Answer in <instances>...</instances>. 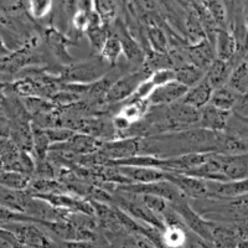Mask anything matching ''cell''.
<instances>
[{
    "instance_id": "6da1fadb",
    "label": "cell",
    "mask_w": 248,
    "mask_h": 248,
    "mask_svg": "<svg viewBox=\"0 0 248 248\" xmlns=\"http://www.w3.org/2000/svg\"><path fill=\"white\" fill-rule=\"evenodd\" d=\"M191 153H217V133L191 128L140 139V154L168 159Z\"/></svg>"
},
{
    "instance_id": "7a4b0ae2",
    "label": "cell",
    "mask_w": 248,
    "mask_h": 248,
    "mask_svg": "<svg viewBox=\"0 0 248 248\" xmlns=\"http://www.w3.org/2000/svg\"><path fill=\"white\" fill-rule=\"evenodd\" d=\"M112 68V65L105 61L99 55H96L86 61L63 66L60 72L59 81L61 83L92 85L109 74Z\"/></svg>"
},
{
    "instance_id": "3957f363",
    "label": "cell",
    "mask_w": 248,
    "mask_h": 248,
    "mask_svg": "<svg viewBox=\"0 0 248 248\" xmlns=\"http://www.w3.org/2000/svg\"><path fill=\"white\" fill-rule=\"evenodd\" d=\"M170 205L172 206V209L175 211L178 212L186 227L195 236H198V238L210 245L212 231H214L215 226H216V222L206 220L202 215L199 214L198 211H195L191 206L187 203L186 198H181L179 200L174 201V202H170Z\"/></svg>"
},
{
    "instance_id": "277c9868",
    "label": "cell",
    "mask_w": 248,
    "mask_h": 248,
    "mask_svg": "<svg viewBox=\"0 0 248 248\" xmlns=\"http://www.w3.org/2000/svg\"><path fill=\"white\" fill-rule=\"evenodd\" d=\"M1 227L9 230L25 248H52L54 242L44 230L34 222H9Z\"/></svg>"
},
{
    "instance_id": "5b68a950",
    "label": "cell",
    "mask_w": 248,
    "mask_h": 248,
    "mask_svg": "<svg viewBox=\"0 0 248 248\" xmlns=\"http://www.w3.org/2000/svg\"><path fill=\"white\" fill-rule=\"evenodd\" d=\"M149 72L140 68L139 71L132 72V74H127L124 76L119 77L112 87L108 91L107 96L105 98V103L107 105H116V103H121V102H125L129 98H132L133 94L137 92L139 86L141 85V82L149 78Z\"/></svg>"
},
{
    "instance_id": "8992f818",
    "label": "cell",
    "mask_w": 248,
    "mask_h": 248,
    "mask_svg": "<svg viewBox=\"0 0 248 248\" xmlns=\"http://www.w3.org/2000/svg\"><path fill=\"white\" fill-rule=\"evenodd\" d=\"M114 192H125V194L133 195H154L159 196L169 202L179 200L181 198H185L176 186L172 185L169 181H158V183L152 184H127V185L117 186ZM113 192V194H114Z\"/></svg>"
},
{
    "instance_id": "52a82bcc",
    "label": "cell",
    "mask_w": 248,
    "mask_h": 248,
    "mask_svg": "<svg viewBox=\"0 0 248 248\" xmlns=\"http://www.w3.org/2000/svg\"><path fill=\"white\" fill-rule=\"evenodd\" d=\"M99 154L108 161H119L140 154V138H122L105 140Z\"/></svg>"
},
{
    "instance_id": "ba28073f",
    "label": "cell",
    "mask_w": 248,
    "mask_h": 248,
    "mask_svg": "<svg viewBox=\"0 0 248 248\" xmlns=\"http://www.w3.org/2000/svg\"><path fill=\"white\" fill-rule=\"evenodd\" d=\"M102 144H103V140H101V139L87 136V134H82V133H76L71 140L62 144H55L51 147L50 150L75 155V156H81V155L98 153Z\"/></svg>"
},
{
    "instance_id": "9c48e42d",
    "label": "cell",
    "mask_w": 248,
    "mask_h": 248,
    "mask_svg": "<svg viewBox=\"0 0 248 248\" xmlns=\"http://www.w3.org/2000/svg\"><path fill=\"white\" fill-rule=\"evenodd\" d=\"M116 23L117 25H114V30L112 31V34L116 35L121 41L124 56L127 57L128 61L133 65H138L143 67L147 55L144 54L139 41L133 36L128 26L124 25L121 20H116Z\"/></svg>"
},
{
    "instance_id": "30bf717a",
    "label": "cell",
    "mask_w": 248,
    "mask_h": 248,
    "mask_svg": "<svg viewBox=\"0 0 248 248\" xmlns=\"http://www.w3.org/2000/svg\"><path fill=\"white\" fill-rule=\"evenodd\" d=\"M167 181L176 186L179 191L186 199H202L209 198V187L207 181L202 179L194 178L190 175L181 174V172L167 171Z\"/></svg>"
},
{
    "instance_id": "8fae6325",
    "label": "cell",
    "mask_w": 248,
    "mask_h": 248,
    "mask_svg": "<svg viewBox=\"0 0 248 248\" xmlns=\"http://www.w3.org/2000/svg\"><path fill=\"white\" fill-rule=\"evenodd\" d=\"M190 88L181 85L180 82L172 81L167 85L155 87L152 94L149 97V103L152 107H164V106H170L172 103L181 101L186 96V93Z\"/></svg>"
},
{
    "instance_id": "7c38bea8",
    "label": "cell",
    "mask_w": 248,
    "mask_h": 248,
    "mask_svg": "<svg viewBox=\"0 0 248 248\" xmlns=\"http://www.w3.org/2000/svg\"><path fill=\"white\" fill-rule=\"evenodd\" d=\"M209 198L218 200H232L248 195V179L240 181H226L216 183L207 181Z\"/></svg>"
},
{
    "instance_id": "4fadbf2b",
    "label": "cell",
    "mask_w": 248,
    "mask_h": 248,
    "mask_svg": "<svg viewBox=\"0 0 248 248\" xmlns=\"http://www.w3.org/2000/svg\"><path fill=\"white\" fill-rule=\"evenodd\" d=\"M185 54L191 65L205 72H207L212 62L216 60L215 47L207 40H203L202 43L196 45H185Z\"/></svg>"
},
{
    "instance_id": "5bb4252c",
    "label": "cell",
    "mask_w": 248,
    "mask_h": 248,
    "mask_svg": "<svg viewBox=\"0 0 248 248\" xmlns=\"http://www.w3.org/2000/svg\"><path fill=\"white\" fill-rule=\"evenodd\" d=\"M230 112L221 110L212 106L211 103L200 109V122L199 128L210 130L214 133L225 132L229 124Z\"/></svg>"
},
{
    "instance_id": "9a60e30c",
    "label": "cell",
    "mask_w": 248,
    "mask_h": 248,
    "mask_svg": "<svg viewBox=\"0 0 248 248\" xmlns=\"http://www.w3.org/2000/svg\"><path fill=\"white\" fill-rule=\"evenodd\" d=\"M220 159L223 167V175L227 181H240L248 179V154H220Z\"/></svg>"
},
{
    "instance_id": "2e32d148",
    "label": "cell",
    "mask_w": 248,
    "mask_h": 248,
    "mask_svg": "<svg viewBox=\"0 0 248 248\" xmlns=\"http://www.w3.org/2000/svg\"><path fill=\"white\" fill-rule=\"evenodd\" d=\"M133 184H152L167 180V171L155 168L116 167Z\"/></svg>"
},
{
    "instance_id": "e0dca14e",
    "label": "cell",
    "mask_w": 248,
    "mask_h": 248,
    "mask_svg": "<svg viewBox=\"0 0 248 248\" xmlns=\"http://www.w3.org/2000/svg\"><path fill=\"white\" fill-rule=\"evenodd\" d=\"M45 39L52 55L61 62L62 65L68 66L72 63V59L67 52V46L68 44H71L70 39H67L65 35L61 34L55 28L46 29Z\"/></svg>"
},
{
    "instance_id": "ac0fdd59",
    "label": "cell",
    "mask_w": 248,
    "mask_h": 248,
    "mask_svg": "<svg viewBox=\"0 0 248 248\" xmlns=\"http://www.w3.org/2000/svg\"><path fill=\"white\" fill-rule=\"evenodd\" d=\"M241 241L236 226L217 225L212 231L211 242L212 248H237Z\"/></svg>"
},
{
    "instance_id": "d6986e66",
    "label": "cell",
    "mask_w": 248,
    "mask_h": 248,
    "mask_svg": "<svg viewBox=\"0 0 248 248\" xmlns=\"http://www.w3.org/2000/svg\"><path fill=\"white\" fill-rule=\"evenodd\" d=\"M212 94H214V88L205 77L200 83H198V85L187 91L183 101L185 102L186 105L191 106L196 109H202L203 107H206L211 102Z\"/></svg>"
},
{
    "instance_id": "ffe728a7",
    "label": "cell",
    "mask_w": 248,
    "mask_h": 248,
    "mask_svg": "<svg viewBox=\"0 0 248 248\" xmlns=\"http://www.w3.org/2000/svg\"><path fill=\"white\" fill-rule=\"evenodd\" d=\"M186 12V20H185V36L187 40L189 45H196V44L202 43L206 39L205 31L200 24L198 14L194 10L190 3H186V5H183Z\"/></svg>"
},
{
    "instance_id": "44dd1931",
    "label": "cell",
    "mask_w": 248,
    "mask_h": 248,
    "mask_svg": "<svg viewBox=\"0 0 248 248\" xmlns=\"http://www.w3.org/2000/svg\"><path fill=\"white\" fill-rule=\"evenodd\" d=\"M217 153L225 155L248 154V140L230 133H217Z\"/></svg>"
},
{
    "instance_id": "7402d4cb",
    "label": "cell",
    "mask_w": 248,
    "mask_h": 248,
    "mask_svg": "<svg viewBox=\"0 0 248 248\" xmlns=\"http://www.w3.org/2000/svg\"><path fill=\"white\" fill-rule=\"evenodd\" d=\"M233 70L234 67L232 66V63L216 59L212 62V65L210 66L207 72H206V78H207V81L210 82V85L212 86L215 91L217 88L229 85Z\"/></svg>"
},
{
    "instance_id": "603a6c76",
    "label": "cell",
    "mask_w": 248,
    "mask_h": 248,
    "mask_svg": "<svg viewBox=\"0 0 248 248\" xmlns=\"http://www.w3.org/2000/svg\"><path fill=\"white\" fill-rule=\"evenodd\" d=\"M31 199H32V195L29 190L14 191V190L1 187V206L10 211L25 214Z\"/></svg>"
},
{
    "instance_id": "cb8c5ba5",
    "label": "cell",
    "mask_w": 248,
    "mask_h": 248,
    "mask_svg": "<svg viewBox=\"0 0 248 248\" xmlns=\"http://www.w3.org/2000/svg\"><path fill=\"white\" fill-rule=\"evenodd\" d=\"M150 108H152V106H150L148 99L129 98L128 101L124 102V105L122 106L117 114H121L122 117L128 119L130 123L134 124L143 121L148 116Z\"/></svg>"
},
{
    "instance_id": "d4e9b609",
    "label": "cell",
    "mask_w": 248,
    "mask_h": 248,
    "mask_svg": "<svg viewBox=\"0 0 248 248\" xmlns=\"http://www.w3.org/2000/svg\"><path fill=\"white\" fill-rule=\"evenodd\" d=\"M215 51H216V59L221 61L230 62L232 63L237 55V45L233 36L229 30H220L217 34L216 45H215Z\"/></svg>"
},
{
    "instance_id": "484cf974",
    "label": "cell",
    "mask_w": 248,
    "mask_h": 248,
    "mask_svg": "<svg viewBox=\"0 0 248 248\" xmlns=\"http://www.w3.org/2000/svg\"><path fill=\"white\" fill-rule=\"evenodd\" d=\"M191 5L192 8H194L195 12H196V14H198L201 26H202L203 31H205L206 39H207V41H210V44L215 47V45H216L217 34H218L220 29H218L217 24L215 23V20L212 19L209 10L206 9L203 1H191Z\"/></svg>"
},
{
    "instance_id": "4316f807",
    "label": "cell",
    "mask_w": 248,
    "mask_h": 248,
    "mask_svg": "<svg viewBox=\"0 0 248 248\" xmlns=\"http://www.w3.org/2000/svg\"><path fill=\"white\" fill-rule=\"evenodd\" d=\"M145 36L148 39V44L150 45L153 52L156 54H169V39L165 31L161 29V26L156 24H150L145 25Z\"/></svg>"
},
{
    "instance_id": "83f0119b",
    "label": "cell",
    "mask_w": 248,
    "mask_h": 248,
    "mask_svg": "<svg viewBox=\"0 0 248 248\" xmlns=\"http://www.w3.org/2000/svg\"><path fill=\"white\" fill-rule=\"evenodd\" d=\"M238 99H240V93L236 92L233 88L227 85L214 91L210 103L218 109L231 112L236 107Z\"/></svg>"
},
{
    "instance_id": "f1b7e54d",
    "label": "cell",
    "mask_w": 248,
    "mask_h": 248,
    "mask_svg": "<svg viewBox=\"0 0 248 248\" xmlns=\"http://www.w3.org/2000/svg\"><path fill=\"white\" fill-rule=\"evenodd\" d=\"M32 139H34L32 154L35 155L36 160H46L48 158L52 144L46 134V130L34 122H32Z\"/></svg>"
},
{
    "instance_id": "f546056e",
    "label": "cell",
    "mask_w": 248,
    "mask_h": 248,
    "mask_svg": "<svg viewBox=\"0 0 248 248\" xmlns=\"http://www.w3.org/2000/svg\"><path fill=\"white\" fill-rule=\"evenodd\" d=\"M175 72H176V81L180 82L181 85L186 86L187 88L196 86L206 77L205 71L195 67L191 63H187V65L176 68Z\"/></svg>"
},
{
    "instance_id": "4dcf8cb0",
    "label": "cell",
    "mask_w": 248,
    "mask_h": 248,
    "mask_svg": "<svg viewBox=\"0 0 248 248\" xmlns=\"http://www.w3.org/2000/svg\"><path fill=\"white\" fill-rule=\"evenodd\" d=\"M1 187H5L14 191H24L28 190L31 183V176L17 171H4L1 170Z\"/></svg>"
},
{
    "instance_id": "1f68e13d",
    "label": "cell",
    "mask_w": 248,
    "mask_h": 248,
    "mask_svg": "<svg viewBox=\"0 0 248 248\" xmlns=\"http://www.w3.org/2000/svg\"><path fill=\"white\" fill-rule=\"evenodd\" d=\"M203 4L211 14L212 19L215 20L218 29L220 30H229V12H227L226 1L209 0V1H203Z\"/></svg>"
},
{
    "instance_id": "d6a6232c",
    "label": "cell",
    "mask_w": 248,
    "mask_h": 248,
    "mask_svg": "<svg viewBox=\"0 0 248 248\" xmlns=\"http://www.w3.org/2000/svg\"><path fill=\"white\" fill-rule=\"evenodd\" d=\"M122 52H123V50H122L121 41H119V39L116 36V35L112 34L109 39L107 40L106 45L103 46V48H102L99 56L105 60V61H107L109 65H112L113 67H114V66H116L117 60L119 59Z\"/></svg>"
},
{
    "instance_id": "836d02e7",
    "label": "cell",
    "mask_w": 248,
    "mask_h": 248,
    "mask_svg": "<svg viewBox=\"0 0 248 248\" xmlns=\"http://www.w3.org/2000/svg\"><path fill=\"white\" fill-rule=\"evenodd\" d=\"M93 9H94V12L99 15L103 25L110 28V24L116 20V3H114V1L97 0V1H93Z\"/></svg>"
},
{
    "instance_id": "e575fe53",
    "label": "cell",
    "mask_w": 248,
    "mask_h": 248,
    "mask_svg": "<svg viewBox=\"0 0 248 248\" xmlns=\"http://www.w3.org/2000/svg\"><path fill=\"white\" fill-rule=\"evenodd\" d=\"M138 196L141 202L147 206L148 209L152 210L155 215H158L161 220H163V216L167 214V211L171 206L168 200L159 198V196H154V195H138Z\"/></svg>"
},
{
    "instance_id": "d590c367",
    "label": "cell",
    "mask_w": 248,
    "mask_h": 248,
    "mask_svg": "<svg viewBox=\"0 0 248 248\" xmlns=\"http://www.w3.org/2000/svg\"><path fill=\"white\" fill-rule=\"evenodd\" d=\"M93 9H79L72 16V25L77 32H86L91 25V15Z\"/></svg>"
},
{
    "instance_id": "8d00e7d4",
    "label": "cell",
    "mask_w": 248,
    "mask_h": 248,
    "mask_svg": "<svg viewBox=\"0 0 248 248\" xmlns=\"http://www.w3.org/2000/svg\"><path fill=\"white\" fill-rule=\"evenodd\" d=\"M45 130L52 145H55V144L66 143V141L71 140V139L74 138V136L76 134L75 130L68 129V128H63V127L48 128V129H45Z\"/></svg>"
},
{
    "instance_id": "74e56055",
    "label": "cell",
    "mask_w": 248,
    "mask_h": 248,
    "mask_svg": "<svg viewBox=\"0 0 248 248\" xmlns=\"http://www.w3.org/2000/svg\"><path fill=\"white\" fill-rule=\"evenodd\" d=\"M29 13L35 19H44L48 15L52 8V1H45V0H34L29 1Z\"/></svg>"
},
{
    "instance_id": "f35d334b",
    "label": "cell",
    "mask_w": 248,
    "mask_h": 248,
    "mask_svg": "<svg viewBox=\"0 0 248 248\" xmlns=\"http://www.w3.org/2000/svg\"><path fill=\"white\" fill-rule=\"evenodd\" d=\"M149 79L153 82V85L155 87H159V86L167 85L169 82L176 81V72L172 68H163V70H158L153 72L150 75Z\"/></svg>"
},
{
    "instance_id": "ab89813d",
    "label": "cell",
    "mask_w": 248,
    "mask_h": 248,
    "mask_svg": "<svg viewBox=\"0 0 248 248\" xmlns=\"http://www.w3.org/2000/svg\"><path fill=\"white\" fill-rule=\"evenodd\" d=\"M0 247L1 248H25L20 245L16 237L9 231V230L1 227L0 231Z\"/></svg>"
},
{
    "instance_id": "60d3db41",
    "label": "cell",
    "mask_w": 248,
    "mask_h": 248,
    "mask_svg": "<svg viewBox=\"0 0 248 248\" xmlns=\"http://www.w3.org/2000/svg\"><path fill=\"white\" fill-rule=\"evenodd\" d=\"M245 16H246V24H247L248 28V3H245Z\"/></svg>"
},
{
    "instance_id": "b9f144b4",
    "label": "cell",
    "mask_w": 248,
    "mask_h": 248,
    "mask_svg": "<svg viewBox=\"0 0 248 248\" xmlns=\"http://www.w3.org/2000/svg\"><path fill=\"white\" fill-rule=\"evenodd\" d=\"M245 60H248V55H247V56H246V59Z\"/></svg>"
}]
</instances>
